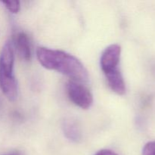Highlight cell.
Returning <instances> with one entry per match:
<instances>
[{
	"label": "cell",
	"instance_id": "cell-1",
	"mask_svg": "<svg viewBox=\"0 0 155 155\" xmlns=\"http://www.w3.org/2000/svg\"><path fill=\"white\" fill-rule=\"evenodd\" d=\"M36 57L44 68L61 73L73 81L85 83L89 80L88 71L82 62L65 51L40 47L36 50Z\"/></svg>",
	"mask_w": 155,
	"mask_h": 155
},
{
	"label": "cell",
	"instance_id": "cell-2",
	"mask_svg": "<svg viewBox=\"0 0 155 155\" xmlns=\"http://www.w3.org/2000/svg\"><path fill=\"white\" fill-rule=\"evenodd\" d=\"M15 51L13 42L7 41L0 53V89L6 98L14 101L18 98V82L14 74Z\"/></svg>",
	"mask_w": 155,
	"mask_h": 155
},
{
	"label": "cell",
	"instance_id": "cell-3",
	"mask_svg": "<svg viewBox=\"0 0 155 155\" xmlns=\"http://www.w3.org/2000/svg\"><path fill=\"white\" fill-rule=\"evenodd\" d=\"M67 92L70 100L80 108L87 110L93 104L92 92L82 83L71 80L67 85Z\"/></svg>",
	"mask_w": 155,
	"mask_h": 155
},
{
	"label": "cell",
	"instance_id": "cell-4",
	"mask_svg": "<svg viewBox=\"0 0 155 155\" xmlns=\"http://www.w3.org/2000/svg\"><path fill=\"white\" fill-rule=\"evenodd\" d=\"M120 54L121 47L117 44H112L104 49L100 60V65L104 74L118 69Z\"/></svg>",
	"mask_w": 155,
	"mask_h": 155
},
{
	"label": "cell",
	"instance_id": "cell-5",
	"mask_svg": "<svg viewBox=\"0 0 155 155\" xmlns=\"http://www.w3.org/2000/svg\"><path fill=\"white\" fill-rule=\"evenodd\" d=\"M14 47L17 49L19 57L22 60L28 61L31 59V48L28 36L24 33H18L15 36Z\"/></svg>",
	"mask_w": 155,
	"mask_h": 155
},
{
	"label": "cell",
	"instance_id": "cell-6",
	"mask_svg": "<svg viewBox=\"0 0 155 155\" xmlns=\"http://www.w3.org/2000/svg\"><path fill=\"white\" fill-rule=\"evenodd\" d=\"M108 86L117 95H123L126 93V83L119 69L104 74Z\"/></svg>",
	"mask_w": 155,
	"mask_h": 155
},
{
	"label": "cell",
	"instance_id": "cell-7",
	"mask_svg": "<svg viewBox=\"0 0 155 155\" xmlns=\"http://www.w3.org/2000/svg\"><path fill=\"white\" fill-rule=\"evenodd\" d=\"M63 131L65 136L68 139L74 142H79L81 140L82 134L81 130L78 124L72 119H68L64 121Z\"/></svg>",
	"mask_w": 155,
	"mask_h": 155
},
{
	"label": "cell",
	"instance_id": "cell-8",
	"mask_svg": "<svg viewBox=\"0 0 155 155\" xmlns=\"http://www.w3.org/2000/svg\"><path fill=\"white\" fill-rule=\"evenodd\" d=\"M2 3L10 12L17 14L21 9V3L19 1H2Z\"/></svg>",
	"mask_w": 155,
	"mask_h": 155
},
{
	"label": "cell",
	"instance_id": "cell-9",
	"mask_svg": "<svg viewBox=\"0 0 155 155\" xmlns=\"http://www.w3.org/2000/svg\"><path fill=\"white\" fill-rule=\"evenodd\" d=\"M142 155H155V141L149 142L142 150Z\"/></svg>",
	"mask_w": 155,
	"mask_h": 155
},
{
	"label": "cell",
	"instance_id": "cell-10",
	"mask_svg": "<svg viewBox=\"0 0 155 155\" xmlns=\"http://www.w3.org/2000/svg\"><path fill=\"white\" fill-rule=\"evenodd\" d=\"M95 155H118L114 151H111V150L108 149H103L97 152Z\"/></svg>",
	"mask_w": 155,
	"mask_h": 155
}]
</instances>
